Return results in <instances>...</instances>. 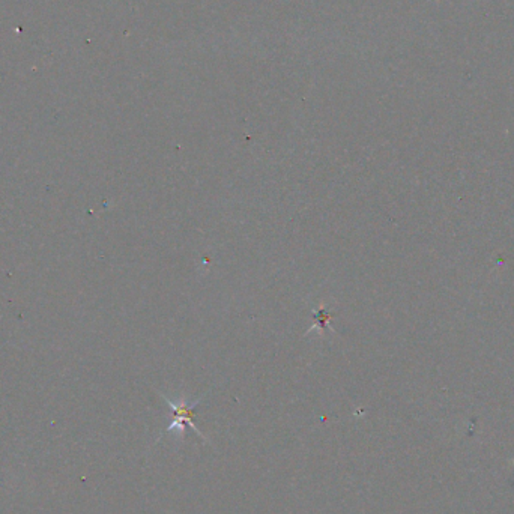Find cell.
Masks as SVG:
<instances>
[{
  "instance_id": "cell-1",
  "label": "cell",
  "mask_w": 514,
  "mask_h": 514,
  "mask_svg": "<svg viewBox=\"0 0 514 514\" xmlns=\"http://www.w3.org/2000/svg\"><path fill=\"white\" fill-rule=\"evenodd\" d=\"M162 397H164V400H166L167 404L170 406L171 412H173V420H171V422H170V426H169L167 431H171L173 429H180V430H182L185 424H188V426L191 427V429L197 433L198 436H202V438H203L202 433L198 431V429L194 426V422H193L194 408H196V406L198 404V400L194 402L193 404H188V403L184 402V400L180 402V403H176V402H171L170 399H167L166 395H162Z\"/></svg>"
}]
</instances>
